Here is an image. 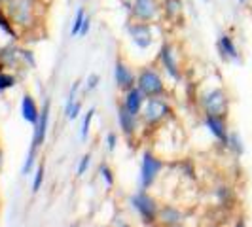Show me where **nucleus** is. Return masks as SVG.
<instances>
[{"label":"nucleus","mask_w":252,"mask_h":227,"mask_svg":"<svg viewBox=\"0 0 252 227\" xmlns=\"http://www.w3.org/2000/svg\"><path fill=\"white\" fill-rule=\"evenodd\" d=\"M38 4L36 0H8L4 6V12L17 27V30H23L34 25L38 15Z\"/></svg>","instance_id":"obj_1"},{"label":"nucleus","mask_w":252,"mask_h":227,"mask_svg":"<svg viewBox=\"0 0 252 227\" xmlns=\"http://www.w3.org/2000/svg\"><path fill=\"white\" fill-rule=\"evenodd\" d=\"M137 87L144 93L146 99H154V97H163L165 95V84L163 78L159 76V72L152 66L142 68L137 76Z\"/></svg>","instance_id":"obj_2"},{"label":"nucleus","mask_w":252,"mask_h":227,"mask_svg":"<svg viewBox=\"0 0 252 227\" xmlns=\"http://www.w3.org/2000/svg\"><path fill=\"white\" fill-rule=\"evenodd\" d=\"M129 12L135 21L154 23L161 15V0H131Z\"/></svg>","instance_id":"obj_3"},{"label":"nucleus","mask_w":252,"mask_h":227,"mask_svg":"<svg viewBox=\"0 0 252 227\" xmlns=\"http://www.w3.org/2000/svg\"><path fill=\"white\" fill-rule=\"evenodd\" d=\"M127 34L131 38V42L140 48V50H148L154 44V28L152 23H144V21H129L127 23Z\"/></svg>","instance_id":"obj_4"},{"label":"nucleus","mask_w":252,"mask_h":227,"mask_svg":"<svg viewBox=\"0 0 252 227\" xmlns=\"http://www.w3.org/2000/svg\"><path fill=\"white\" fill-rule=\"evenodd\" d=\"M171 114V108L165 99L161 97H154V99H146L144 108H142V117L148 125H158L161 123L165 117Z\"/></svg>","instance_id":"obj_5"},{"label":"nucleus","mask_w":252,"mask_h":227,"mask_svg":"<svg viewBox=\"0 0 252 227\" xmlns=\"http://www.w3.org/2000/svg\"><path fill=\"white\" fill-rule=\"evenodd\" d=\"M163 169V161L158 159L156 155H152L150 151H146L142 155V163H140V184H142V189L150 188L152 184L156 182L158 174L161 172Z\"/></svg>","instance_id":"obj_6"},{"label":"nucleus","mask_w":252,"mask_h":227,"mask_svg":"<svg viewBox=\"0 0 252 227\" xmlns=\"http://www.w3.org/2000/svg\"><path fill=\"white\" fill-rule=\"evenodd\" d=\"M131 202H133V206L139 210V214L142 216V220H144L146 224H152V222L158 220L159 208H158V204H156V199L150 197L148 193H144V191L135 193V195L131 197Z\"/></svg>","instance_id":"obj_7"},{"label":"nucleus","mask_w":252,"mask_h":227,"mask_svg":"<svg viewBox=\"0 0 252 227\" xmlns=\"http://www.w3.org/2000/svg\"><path fill=\"white\" fill-rule=\"evenodd\" d=\"M203 108L207 114H213V115H220L224 117L227 114V95L224 89L216 87L211 89L205 97H203Z\"/></svg>","instance_id":"obj_8"},{"label":"nucleus","mask_w":252,"mask_h":227,"mask_svg":"<svg viewBox=\"0 0 252 227\" xmlns=\"http://www.w3.org/2000/svg\"><path fill=\"white\" fill-rule=\"evenodd\" d=\"M159 63H161L165 72L171 76L173 80L178 82L182 78L180 64H178V59H177V51H175L171 42H163L161 44V48H159Z\"/></svg>","instance_id":"obj_9"},{"label":"nucleus","mask_w":252,"mask_h":227,"mask_svg":"<svg viewBox=\"0 0 252 227\" xmlns=\"http://www.w3.org/2000/svg\"><path fill=\"white\" fill-rule=\"evenodd\" d=\"M114 80H116L118 89H122V91H129L131 87L137 85V76L133 72V68L120 57L114 64Z\"/></svg>","instance_id":"obj_10"},{"label":"nucleus","mask_w":252,"mask_h":227,"mask_svg":"<svg viewBox=\"0 0 252 227\" xmlns=\"http://www.w3.org/2000/svg\"><path fill=\"white\" fill-rule=\"evenodd\" d=\"M48 123H50V101H46V104H44V110L40 112V117H38L36 125H34V135H32L31 148L38 150V148L44 144L46 135H48Z\"/></svg>","instance_id":"obj_11"},{"label":"nucleus","mask_w":252,"mask_h":227,"mask_svg":"<svg viewBox=\"0 0 252 227\" xmlns=\"http://www.w3.org/2000/svg\"><path fill=\"white\" fill-rule=\"evenodd\" d=\"M144 102H146V97H144V93L137 85L131 87L129 91H126L124 106L127 108V112H131L133 115H139L142 112V108H144Z\"/></svg>","instance_id":"obj_12"},{"label":"nucleus","mask_w":252,"mask_h":227,"mask_svg":"<svg viewBox=\"0 0 252 227\" xmlns=\"http://www.w3.org/2000/svg\"><path fill=\"white\" fill-rule=\"evenodd\" d=\"M218 51H220V57L224 61H233V63H239V50L233 42V38L229 34H220L218 38Z\"/></svg>","instance_id":"obj_13"},{"label":"nucleus","mask_w":252,"mask_h":227,"mask_svg":"<svg viewBox=\"0 0 252 227\" xmlns=\"http://www.w3.org/2000/svg\"><path fill=\"white\" fill-rule=\"evenodd\" d=\"M118 123L126 137H133L137 131V115L127 112V108L122 104V106H118Z\"/></svg>","instance_id":"obj_14"},{"label":"nucleus","mask_w":252,"mask_h":227,"mask_svg":"<svg viewBox=\"0 0 252 227\" xmlns=\"http://www.w3.org/2000/svg\"><path fill=\"white\" fill-rule=\"evenodd\" d=\"M205 125L209 127V131H211L220 142L227 144V131H226V123H224V117L213 115V114H205Z\"/></svg>","instance_id":"obj_15"},{"label":"nucleus","mask_w":252,"mask_h":227,"mask_svg":"<svg viewBox=\"0 0 252 227\" xmlns=\"http://www.w3.org/2000/svg\"><path fill=\"white\" fill-rule=\"evenodd\" d=\"M21 114H23L25 121H29L31 125H36L38 117H40V108H38L34 97L29 95V93H25L23 99H21Z\"/></svg>","instance_id":"obj_16"},{"label":"nucleus","mask_w":252,"mask_h":227,"mask_svg":"<svg viewBox=\"0 0 252 227\" xmlns=\"http://www.w3.org/2000/svg\"><path fill=\"white\" fill-rule=\"evenodd\" d=\"M184 10V0H161V13L169 21L178 19Z\"/></svg>","instance_id":"obj_17"},{"label":"nucleus","mask_w":252,"mask_h":227,"mask_svg":"<svg viewBox=\"0 0 252 227\" xmlns=\"http://www.w3.org/2000/svg\"><path fill=\"white\" fill-rule=\"evenodd\" d=\"M158 218H159V222H161L165 227L178 226V224L182 222V214H180V210L175 208V206H165L163 210L158 214Z\"/></svg>","instance_id":"obj_18"},{"label":"nucleus","mask_w":252,"mask_h":227,"mask_svg":"<svg viewBox=\"0 0 252 227\" xmlns=\"http://www.w3.org/2000/svg\"><path fill=\"white\" fill-rule=\"evenodd\" d=\"M0 30L4 32V34H8V36L12 38V40H19V30H17V27L13 25V21L8 17V13L4 12V8H0Z\"/></svg>","instance_id":"obj_19"},{"label":"nucleus","mask_w":252,"mask_h":227,"mask_svg":"<svg viewBox=\"0 0 252 227\" xmlns=\"http://www.w3.org/2000/svg\"><path fill=\"white\" fill-rule=\"evenodd\" d=\"M88 17V13L84 8H78L74 19H72V25H70V36H80V30H82V25H84V19Z\"/></svg>","instance_id":"obj_20"},{"label":"nucleus","mask_w":252,"mask_h":227,"mask_svg":"<svg viewBox=\"0 0 252 227\" xmlns=\"http://www.w3.org/2000/svg\"><path fill=\"white\" fill-rule=\"evenodd\" d=\"M15 84H17V80H15V76L13 74L6 72V70H2V72H0V93H4V91H8V89H12Z\"/></svg>","instance_id":"obj_21"},{"label":"nucleus","mask_w":252,"mask_h":227,"mask_svg":"<svg viewBox=\"0 0 252 227\" xmlns=\"http://www.w3.org/2000/svg\"><path fill=\"white\" fill-rule=\"evenodd\" d=\"M78 89H80V82L76 80L74 84H72V87L68 91V97H66V104H64V114L68 115V112L72 110V106H74L76 102V93H78Z\"/></svg>","instance_id":"obj_22"},{"label":"nucleus","mask_w":252,"mask_h":227,"mask_svg":"<svg viewBox=\"0 0 252 227\" xmlns=\"http://www.w3.org/2000/svg\"><path fill=\"white\" fill-rule=\"evenodd\" d=\"M44 174H46V165L40 163L34 172V180H32V193H38V189L42 188V182H44Z\"/></svg>","instance_id":"obj_23"},{"label":"nucleus","mask_w":252,"mask_h":227,"mask_svg":"<svg viewBox=\"0 0 252 227\" xmlns=\"http://www.w3.org/2000/svg\"><path fill=\"white\" fill-rule=\"evenodd\" d=\"M93 115H95V108H89V112H86V117H84V121H82V131H80V135H82V139L86 140L89 135V127H91V121H93Z\"/></svg>","instance_id":"obj_24"},{"label":"nucleus","mask_w":252,"mask_h":227,"mask_svg":"<svg viewBox=\"0 0 252 227\" xmlns=\"http://www.w3.org/2000/svg\"><path fill=\"white\" fill-rule=\"evenodd\" d=\"M101 176H102V180L106 182V186H110L112 188L114 186V176H112V170L106 167V165H102L101 167Z\"/></svg>","instance_id":"obj_25"},{"label":"nucleus","mask_w":252,"mask_h":227,"mask_svg":"<svg viewBox=\"0 0 252 227\" xmlns=\"http://www.w3.org/2000/svg\"><path fill=\"white\" fill-rule=\"evenodd\" d=\"M89 161H91V155L86 153V155L82 157L80 165H78V176H84V174H86V170H88V167H89Z\"/></svg>","instance_id":"obj_26"},{"label":"nucleus","mask_w":252,"mask_h":227,"mask_svg":"<svg viewBox=\"0 0 252 227\" xmlns=\"http://www.w3.org/2000/svg\"><path fill=\"white\" fill-rule=\"evenodd\" d=\"M19 55H21V59H23L27 64H31V68H34V66H36V61H34V55H32V51L19 50Z\"/></svg>","instance_id":"obj_27"},{"label":"nucleus","mask_w":252,"mask_h":227,"mask_svg":"<svg viewBox=\"0 0 252 227\" xmlns=\"http://www.w3.org/2000/svg\"><path fill=\"white\" fill-rule=\"evenodd\" d=\"M99 82H101L99 74H89L88 76V82H86V89H88V91H93V89H97Z\"/></svg>","instance_id":"obj_28"},{"label":"nucleus","mask_w":252,"mask_h":227,"mask_svg":"<svg viewBox=\"0 0 252 227\" xmlns=\"http://www.w3.org/2000/svg\"><path fill=\"white\" fill-rule=\"evenodd\" d=\"M80 108H82V104H80V101H76L74 106H72V110L68 112V115H66V117H68V119H76V117L80 115Z\"/></svg>","instance_id":"obj_29"},{"label":"nucleus","mask_w":252,"mask_h":227,"mask_svg":"<svg viewBox=\"0 0 252 227\" xmlns=\"http://www.w3.org/2000/svg\"><path fill=\"white\" fill-rule=\"evenodd\" d=\"M116 144H118V137H116V133H108V137H106V146H108V150H114V148H116Z\"/></svg>","instance_id":"obj_30"},{"label":"nucleus","mask_w":252,"mask_h":227,"mask_svg":"<svg viewBox=\"0 0 252 227\" xmlns=\"http://www.w3.org/2000/svg\"><path fill=\"white\" fill-rule=\"evenodd\" d=\"M89 28H91V17H86V19H84V25H82V30H80V36H86V34H88L89 32Z\"/></svg>","instance_id":"obj_31"},{"label":"nucleus","mask_w":252,"mask_h":227,"mask_svg":"<svg viewBox=\"0 0 252 227\" xmlns=\"http://www.w3.org/2000/svg\"><path fill=\"white\" fill-rule=\"evenodd\" d=\"M235 227H245V222H243V220H241V222H237V224H235Z\"/></svg>","instance_id":"obj_32"},{"label":"nucleus","mask_w":252,"mask_h":227,"mask_svg":"<svg viewBox=\"0 0 252 227\" xmlns=\"http://www.w3.org/2000/svg\"><path fill=\"white\" fill-rule=\"evenodd\" d=\"M6 2H8V0H0V8H4V6H6Z\"/></svg>","instance_id":"obj_33"},{"label":"nucleus","mask_w":252,"mask_h":227,"mask_svg":"<svg viewBox=\"0 0 252 227\" xmlns=\"http://www.w3.org/2000/svg\"><path fill=\"white\" fill-rule=\"evenodd\" d=\"M237 2H239V6H245V4H247V0H237Z\"/></svg>","instance_id":"obj_34"},{"label":"nucleus","mask_w":252,"mask_h":227,"mask_svg":"<svg viewBox=\"0 0 252 227\" xmlns=\"http://www.w3.org/2000/svg\"><path fill=\"white\" fill-rule=\"evenodd\" d=\"M173 227H180V224H178V226H173Z\"/></svg>","instance_id":"obj_35"},{"label":"nucleus","mask_w":252,"mask_h":227,"mask_svg":"<svg viewBox=\"0 0 252 227\" xmlns=\"http://www.w3.org/2000/svg\"><path fill=\"white\" fill-rule=\"evenodd\" d=\"M205 2H211V0H205Z\"/></svg>","instance_id":"obj_36"},{"label":"nucleus","mask_w":252,"mask_h":227,"mask_svg":"<svg viewBox=\"0 0 252 227\" xmlns=\"http://www.w3.org/2000/svg\"><path fill=\"white\" fill-rule=\"evenodd\" d=\"M36 2H40V0H36Z\"/></svg>","instance_id":"obj_37"}]
</instances>
